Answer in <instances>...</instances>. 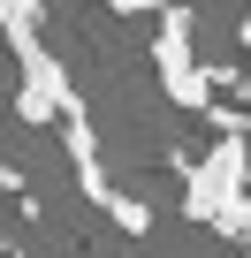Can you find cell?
Instances as JSON below:
<instances>
[{
  "label": "cell",
  "mask_w": 251,
  "mask_h": 258,
  "mask_svg": "<svg viewBox=\"0 0 251 258\" xmlns=\"http://www.w3.org/2000/svg\"><path fill=\"white\" fill-rule=\"evenodd\" d=\"M236 31H243V46H251V16H243V23H236Z\"/></svg>",
  "instance_id": "8992f818"
},
{
  "label": "cell",
  "mask_w": 251,
  "mask_h": 258,
  "mask_svg": "<svg viewBox=\"0 0 251 258\" xmlns=\"http://www.w3.org/2000/svg\"><path fill=\"white\" fill-rule=\"evenodd\" d=\"M0 38L16 53V121H69L84 106L69 61L46 46V8L38 0H0Z\"/></svg>",
  "instance_id": "6da1fadb"
},
{
  "label": "cell",
  "mask_w": 251,
  "mask_h": 258,
  "mask_svg": "<svg viewBox=\"0 0 251 258\" xmlns=\"http://www.w3.org/2000/svg\"><path fill=\"white\" fill-rule=\"evenodd\" d=\"M153 76H160L168 106L213 114V69L198 61V16L190 8H160L153 16Z\"/></svg>",
  "instance_id": "3957f363"
},
{
  "label": "cell",
  "mask_w": 251,
  "mask_h": 258,
  "mask_svg": "<svg viewBox=\"0 0 251 258\" xmlns=\"http://www.w3.org/2000/svg\"><path fill=\"white\" fill-rule=\"evenodd\" d=\"M183 213L228 243H251V129H228L206 145V160L183 182Z\"/></svg>",
  "instance_id": "7a4b0ae2"
},
{
  "label": "cell",
  "mask_w": 251,
  "mask_h": 258,
  "mask_svg": "<svg viewBox=\"0 0 251 258\" xmlns=\"http://www.w3.org/2000/svg\"><path fill=\"white\" fill-rule=\"evenodd\" d=\"M107 220H114L122 235H145V228H153V205H145L137 190H114V205H107Z\"/></svg>",
  "instance_id": "5b68a950"
},
{
  "label": "cell",
  "mask_w": 251,
  "mask_h": 258,
  "mask_svg": "<svg viewBox=\"0 0 251 258\" xmlns=\"http://www.w3.org/2000/svg\"><path fill=\"white\" fill-rule=\"evenodd\" d=\"M61 145H69V167H76V190L107 213L114 205V175H107V145H99V121H91V106H76L69 121H61Z\"/></svg>",
  "instance_id": "277c9868"
}]
</instances>
